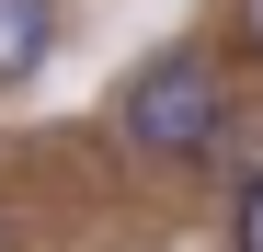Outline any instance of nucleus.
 Instances as JSON below:
<instances>
[{"instance_id": "f257e3e1", "label": "nucleus", "mask_w": 263, "mask_h": 252, "mask_svg": "<svg viewBox=\"0 0 263 252\" xmlns=\"http://www.w3.org/2000/svg\"><path fill=\"white\" fill-rule=\"evenodd\" d=\"M115 138L138 149V160H217V149H229V80H217V58L206 46L149 58L115 92Z\"/></svg>"}, {"instance_id": "f03ea898", "label": "nucleus", "mask_w": 263, "mask_h": 252, "mask_svg": "<svg viewBox=\"0 0 263 252\" xmlns=\"http://www.w3.org/2000/svg\"><path fill=\"white\" fill-rule=\"evenodd\" d=\"M58 46V0H0V92H23Z\"/></svg>"}, {"instance_id": "7ed1b4c3", "label": "nucleus", "mask_w": 263, "mask_h": 252, "mask_svg": "<svg viewBox=\"0 0 263 252\" xmlns=\"http://www.w3.org/2000/svg\"><path fill=\"white\" fill-rule=\"evenodd\" d=\"M229 229H240V252H263V172L240 184V218H229Z\"/></svg>"}, {"instance_id": "20e7f679", "label": "nucleus", "mask_w": 263, "mask_h": 252, "mask_svg": "<svg viewBox=\"0 0 263 252\" xmlns=\"http://www.w3.org/2000/svg\"><path fill=\"white\" fill-rule=\"evenodd\" d=\"M240 34H252V46H263V0H240Z\"/></svg>"}]
</instances>
